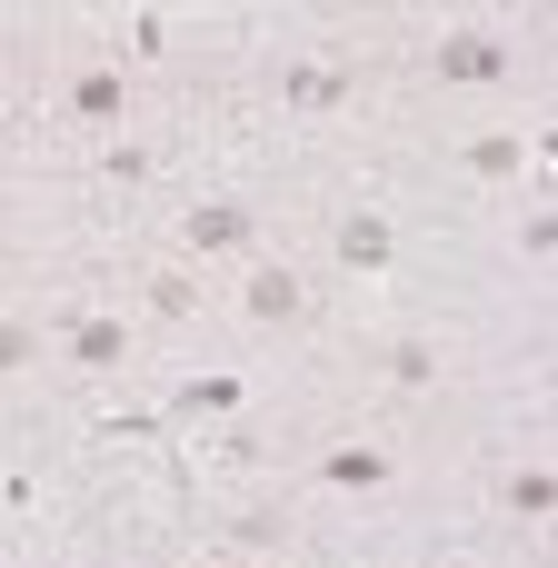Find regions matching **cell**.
<instances>
[{"instance_id": "6da1fadb", "label": "cell", "mask_w": 558, "mask_h": 568, "mask_svg": "<svg viewBox=\"0 0 558 568\" xmlns=\"http://www.w3.org/2000/svg\"><path fill=\"white\" fill-rule=\"evenodd\" d=\"M439 80H499V40H479V30L449 40V50H439Z\"/></svg>"}, {"instance_id": "3957f363", "label": "cell", "mask_w": 558, "mask_h": 568, "mask_svg": "<svg viewBox=\"0 0 558 568\" xmlns=\"http://www.w3.org/2000/svg\"><path fill=\"white\" fill-rule=\"evenodd\" d=\"M339 250H349V260H379V250H389V230H379V220H349V230H339Z\"/></svg>"}, {"instance_id": "7a4b0ae2", "label": "cell", "mask_w": 558, "mask_h": 568, "mask_svg": "<svg viewBox=\"0 0 558 568\" xmlns=\"http://www.w3.org/2000/svg\"><path fill=\"white\" fill-rule=\"evenodd\" d=\"M240 230H250V220H240V210H200V220H190V240H200V250H230V240H240Z\"/></svg>"}, {"instance_id": "5b68a950", "label": "cell", "mask_w": 558, "mask_h": 568, "mask_svg": "<svg viewBox=\"0 0 558 568\" xmlns=\"http://www.w3.org/2000/svg\"><path fill=\"white\" fill-rule=\"evenodd\" d=\"M529 240H539V250H558V210H549V220H529Z\"/></svg>"}, {"instance_id": "277c9868", "label": "cell", "mask_w": 558, "mask_h": 568, "mask_svg": "<svg viewBox=\"0 0 558 568\" xmlns=\"http://www.w3.org/2000/svg\"><path fill=\"white\" fill-rule=\"evenodd\" d=\"M250 310H260V320H280V310H290V280H280V270H270V280H250Z\"/></svg>"}]
</instances>
